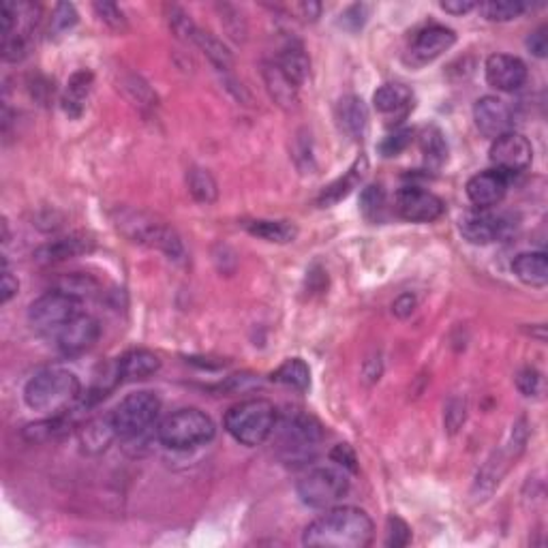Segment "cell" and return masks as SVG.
<instances>
[{
  "label": "cell",
  "instance_id": "38",
  "mask_svg": "<svg viewBox=\"0 0 548 548\" xmlns=\"http://www.w3.org/2000/svg\"><path fill=\"white\" fill-rule=\"evenodd\" d=\"M57 289L63 294L73 295V298L82 300L84 295H90L92 292H95L97 281L90 279V276H86V274H69V276H63V279L58 281Z\"/></svg>",
  "mask_w": 548,
  "mask_h": 548
},
{
  "label": "cell",
  "instance_id": "12",
  "mask_svg": "<svg viewBox=\"0 0 548 548\" xmlns=\"http://www.w3.org/2000/svg\"><path fill=\"white\" fill-rule=\"evenodd\" d=\"M473 120H476L478 131L489 140L501 138L503 133H510L514 127V109L508 101L486 95L480 97L473 106Z\"/></svg>",
  "mask_w": 548,
  "mask_h": 548
},
{
  "label": "cell",
  "instance_id": "32",
  "mask_svg": "<svg viewBox=\"0 0 548 548\" xmlns=\"http://www.w3.org/2000/svg\"><path fill=\"white\" fill-rule=\"evenodd\" d=\"M193 46H197L202 52L206 54V58L217 67L219 71H232L233 67V57L230 52V47L225 46L223 41L217 39L212 33H206V30H197L193 36Z\"/></svg>",
  "mask_w": 548,
  "mask_h": 548
},
{
  "label": "cell",
  "instance_id": "30",
  "mask_svg": "<svg viewBox=\"0 0 548 548\" xmlns=\"http://www.w3.org/2000/svg\"><path fill=\"white\" fill-rule=\"evenodd\" d=\"M420 150L424 163L430 170H439L448 161V141L437 127H424L420 135Z\"/></svg>",
  "mask_w": 548,
  "mask_h": 548
},
{
  "label": "cell",
  "instance_id": "3",
  "mask_svg": "<svg viewBox=\"0 0 548 548\" xmlns=\"http://www.w3.org/2000/svg\"><path fill=\"white\" fill-rule=\"evenodd\" d=\"M116 227L131 240V243L150 246V249H159L170 260L184 262L187 257V249H184L182 238L178 236L174 227L165 223V221L152 217V214L141 211H119L116 217Z\"/></svg>",
  "mask_w": 548,
  "mask_h": 548
},
{
  "label": "cell",
  "instance_id": "35",
  "mask_svg": "<svg viewBox=\"0 0 548 548\" xmlns=\"http://www.w3.org/2000/svg\"><path fill=\"white\" fill-rule=\"evenodd\" d=\"M165 11H168V24H170L171 33H174L178 39L193 43V36H195L197 30H200V26H197V24L191 20V16L187 14V11L176 7V5H168Z\"/></svg>",
  "mask_w": 548,
  "mask_h": 548
},
{
  "label": "cell",
  "instance_id": "2",
  "mask_svg": "<svg viewBox=\"0 0 548 548\" xmlns=\"http://www.w3.org/2000/svg\"><path fill=\"white\" fill-rule=\"evenodd\" d=\"M79 392L82 384L76 373L63 367H47L35 373L24 386V401L33 411L58 416L79 401Z\"/></svg>",
  "mask_w": 548,
  "mask_h": 548
},
{
  "label": "cell",
  "instance_id": "53",
  "mask_svg": "<svg viewBox=\"0 0 548 548\" xmlns=\"http://www.w3.org/2000/svg\"><path fill=\"white\" fill-rule=\"evenodd\" d=\"M292 11H295V14H298L306 22H315L317 17L322 16V5L313 3V0H309V3H295Z\"/></svg>",
  "mask_w": 548,
  "mask_h": 548
},
{
  "label": "cell",
  "instance_id": "52",
  "mask_svg": "<svg viewBox=\"0 0 548 548\" xmlns=\"http://www.w3.org/2000/svg\"><path fill=\"white\" fill-rule=\"evenodd\" d=\"M439 7L446 11V14L463 16V14H470V11L476 9L478 3H473V0H443Z\"/></svg>",
  "mask_w": 548,
  "mask_h": 548
},
{
  "label": "cell",
  "instance_id": "33",
  "mask_svg": "<svg viewBox=\"0 0 548 548\" xmlns=\"http://www.w3.org/2000/svg\"><path fill=\"white\" fill-rule=\"evenodd\" d=\"M187 187L189 193L193 195V200L200 202V204H214L219 197L217 181H214V176L204 168H191L187 171Z\"/></svg>",
  "mask_w": 548,
  "mask_h": 548
},
{
  "label": "cell",
  "instance_id": "15",
  "mask_svg": "<svg viewBox=\"0 0 548 548\" xmlns=\"http://www.w3.org/2000/svg\"><path fill=\"white\" fill-rule=\"evenodd\" d=\"M486 82L500 92H516L527 82V65L510 54H492L484 65Z\"/></svg>",
  "mask_w": 548,
  "mask_h": 548
},
{
  "label": "cell",
  "instance_id": "34",
  "mask_svg": "<svg viewBox=\"0 0 548 548\" xmlns=\"http://www.w3.org/2000/svg\"><path fill=\"white\" fill-rule=\"evenodd\" d=\"M480 16L489 22H512L527 11V5L521 0H486L478 3Z\"/></svg>",
  "mask_w": 548,
  "mask_h": 548
},
{
  "label": "cell",
  "instance_id": "47",
  "mask_svg": "<svg viewBox=\"0 0 548 548\" xmlns=\"http://www.w3.org/2000/svg\"><path fill=\"white\" fill-rule=\"evenodd\" d=\"M368 17V7L367 5H352L349 9H345L341 14V26H345L347 30H352V33H356V30H360L362 26H365Z\"/></svg>",
  "mask_w": 548,
  "mask_h": 548
},
{
  "label": "cell",
  "instance_id": "39",
  "mask_svg": "<svg viewBox=\"0 0 548 548\" xmlns=\"http://www.w3.org/2000/svg\"><path fill=\"white\" fill-rule=\"evenodd\" d=\"M78 24V11L69 3H60L54 9L52 20H49V33L52 35H65L67 30H71Z\"/></svg>",
  "mask_w": 548,
  "mask_h": 548
},
{
  "label": "cell",
  "instance_id": "40",
  "mask_svg": "<svg viewBox=\"0 0 548 548\" xmlns=\"http://www.w3.org/2000/svg\"><path fill=\"white\" fill-rule=\"evenodd\" d=\"M92 9H95V14L98 16V20H101L103 24H108V26L112 28V30H119V33H122V30L129 28L127 17H125V14H122V9L119 7V5H114V3H95V5H92Z\"/></svg>",
  "mask_w": 548,
  "mask_h": 548
},
{
  "label": "cell",
  "instance_id": "7",
  "mask_svg": "<svg viewBox=\"0 0 548 548\" xmlns=\"http://www.w3.org/2000/svg\"><path fill=\"white\" fill-rule=\"evenodd\" d=\"M300 501L309 508L328 510L349 492V476L341 467H313L295 484Z\"/></svg>",
  "mask_w": 548,
  "mask_h": 548
},
{
  "label": "cell",
  "instance_id": "27",
  "mask_svg": "<svg viewBox=\"0 0 548 548\" xmlns=\"http://www.w3.org/2000/svg\"><path fill=\"white\" fill-rule=\"evenodd\" d=\"M92 90V73L90 71H76L67 82L63 95V109L71 119H79L84 114L86 101Z\"/></svg>",
  "mask_w": 548,
  "mask_h": 548
},
{
  "label": "cell",
  "instance_id": "41",
  "mask_svg": "<svg viewBox=\"0 0 548 548\" xmlns=\"http://www.w3.org/2000/svg\"><path fill=\"white\" fill-rule=\"evenodd\" d=\"M219 11H221V22H223L227 33H230L236 41H244L246 22L243 20V14H240L236 7H232V5H219Z\"/></svg>",
  "mask_w": 548,
  "mask_h": 548
},
{
  "label": "cell",
  "instance_id": "46",
  "mask_svg": "<svg viewBox=\"0 0 548 548\" xmlns=\"http://www.w3.org/2000/svg\"><path fill=\"white\" fill-rule=\"evenodd\" d=\"M540 373L535 368H522V371L516 375V388H519L522 397H535L540 392Z\"/></svg>",
  "mask_w": 548,
  "mask_h": 548
},
{
  "label": "cell",
  "instance_id": "31",
  "mask_svg": "<svg viewBox=\"0 0 548 548\" xmlns=\"http://www.w3.org/2000/svg\"><path fill=\"white\" fill-rule=\"evenodd\" d=\"M273 381L298 392H306L311 388V368L303 358H289L273 373Z\"/></svg>",
  "mask_w": 548,
  "mask_h": 548
},
{
  "label": "cell",
  "instance_id": "44",
  "mask_svg": "<svg viewBox=\"0 0 548 548\" xmlns=\"http://www.w3.org/2000/svg\"><path fill=\"white\" fill-rule=\"evenodd\" d=\"M330 460L341 467V470L349 471V473L358 471V457H356L354 448L347 446V443H338V446L332 448Z\"/></svg>",
  "mask_w": 548,
  "mask_h": 548
},
{
  "label": "cell",
  "instance_id": "22",
  "mask_svg": "<svg viewBox=\"0 0 548 548\" xmlns=\"http://www.w3.org/2000/svg\"><path fill=\"white\" fill-rule=\"evenodd\" d=\"M336 120L345 135H349L352 140H362L368 129L367 103L356 95L343 97L336 106Z\"/></svg>",
  "mask_w": 548,
  "mask_h": 548
},
{
  "label": "cell",
  "instance_id": "23",
  "mask_svg": "<svg viewBox=\"0 0 548 548\" xmlns=\"http://www.w3.org/2000/svg\"><path fill=\"white\" fill-rule=\"evenodd\" d=\"M119 433H116L112 414L92 418L90 422H86L79 429V446L86 454H101L106 452Z\"/></svg>",
  "mask_w": 548,
  "mask_h": 548
},
{
  "label": "cell",
  "instance_id": "17",
  "mask_svg": "<svg viewBox=\"0 0 548 548\" xmlns=\"http://www.w3.org/2000/svg\"><path fill=\"white\" fill-rule=\"evenodd\" d=\"M512 176L500 170H486L467 181V197L476 208H492L506 197Z\"/></svg>",
  "mask_w": 548,
  "mask_h": 548
},
{
  "label": "cell",
  "instance_id": "45",
  "mask_svg": "<svg viewBox=\"0 0 548 548\" xmlns=\"http://www.w3.org/2000/svg\"><path fill=\"white\" fill-rule=\"evenodd\" d=\"M26 36H3V58L7 60V63H20V60L26 57Z\"/></svg>",
  "mask_w": 548,
  "mask_h": 548
},
{
  "label": "cell",
  "instance_id": "6",
  "mask_svg": "<svg viewBox=\"0 0 548 548\" xmlns=\"http://www.w3.org/2000/svg\"><path fill=\"white\" fill-rule=\"evenodd\" d=\"M214 433L217 427L211 416L195 408H187L174 411L159 424L157 439L171 450H191L211 441Z\"/></svg>",
  "mask_w": 548,
  "mask_h": 548
},
{
  "label": "cell",
  "instance_id": "49",
  "mask_svg": "<svg viewBox=\"0 0 548 548\" xmlns=\"http://www.w3.org/2000/svg\"><path fill=\"white\" fill-rule=\"evenodd\" d=\"M546 33H548L546 26H540L527 36V49L533 54V57H538V58L546 57V52H548V35Z\"/></svg>",
  "mask_w": 548,
  "mask_h": 548
},
{
  "label": "cell",
  "instance_id": "5",
  "mask_svg": "<svg viewBox=\"0 0 548 548\" xmlns=\"http://www.w3.org/2000/svg\"><path fill=\"white\" fill-rule=\"evenodd\" d=\"M273 433L279 435L281 457L287 463H306V460H311L324 439L322 424L313 416L303 414V411H289L283 418H276Z\"/></svg>",
  "mask_w": 548,
  "mask_h": 548
},
{
  "label": "cell",
  "instance_id": "11",
  "mask_svg": "<svg viewBox=\"0 0 548 548\" xmlns=\"http://www.w3.org/2000/svg\"><path fill=\"white\" fill-rule=\"evenodd\" d=\"M394 208L398 217L411 223H433L446 211L441 197L420 187H403L394 197Z\"/></svg>",
  "mask_w": 548,
  "mask_h": 548
},
{
  "label": "cell",
  "instance_id": "18",
  "mask_svg": "<svg viewBox=\"0 0 548 548\" xmlns=\"http://www.w3.org/2000/svg\"><path fill=\"white\" fill-rule=\"evenodd\" d=\"M95 249V240L86 233H71V236L52 240V243L41 244L35 251V262L39 264H58L65 260H73Z\"/></svg>",
  "mask_w": 548,
  "mask_h": 548
},
{
  "label": "cell",
  "instance_id": "28",
  "mask_svg": "<svg viewBox=\"0 0 548 548\" xmlns=\"http://www.w3.org/2000/svg\"><path fill=\"white\" fill-rule=\"evenodd\" d=\"M244 230L251 233V236L266 240V243H274V244H287L294 243L295 236H298V227L289 221H270V219H255V221H246Z\"/></svg>",
  "mask_w": 548,
  "mask_h": 548
},
{
  "label": "cell",
  "instance_id": "14",
  "mask_svg": "<svg viewBox=\"0 0 548 548\" xmlns=\"http://www.w3.org/2000/svg\"><path fill=\"white\" fill-rule=\"evenodd\" d=\"M459 230L467 243L491 244L506 236L508 223L501 214L491 212V208H476V211H467L460 217Z\"/></svg>",
  "mask_w": 548,
  "mask_h": 548
},
{
  "label": "cell",
  "instance_id": "4",
  "mask_svg": "<svg viewBox=\"0 0 548 548\" xmlns=\"http://www.w3.org/2000/svg\"><path fill=\"white\" fill-rule=\"evenodd\" d=\"M279 411L266 398H249L225 414V430L243 446H260L273 435Z\"/></svg>",
  "mask_w": 548,
  "mask_h": 548
},
{
  "label": "cell",
  "instance_id": "50",
  "mask_svg": "<svg viewBox=\"0 0 548 548\" xmlns=\"http://www.w3.org/2000/svg\"><path fill=\"white\" fill-rule=\"evenodd\" d=\"M416 306H418V298L414 294H401L397 300H394L392 313L398 319H408L411 317V313L416 311Z\"/></svg>",
  "mask_w": 548,
  "mask_h": 548
},
{
  "label": "cell",
  "instance_id": "20",
  "mask_svg": "<svg viewBox=\"0 0 548 548\" xmlns=\"http://www.w3.org/2000/svg\"><path fill=\"white\" fill-rule=\"evenodd\" d=\"M274 63L279 65V69L285 73L295 86H303L311 76L309 54H306L303 41L294 39V36L283 43Z\"/></svg>",
  "mask_w": 548,
  "mask_h": 548
},
{
  "label": "cell",
  "instance_id": "37",
  "mask_svg": "<svg viewBox=\"0 0 548 548\" xmlns=\"http://www.w3.org/2000/svg\"><path fill=\"white\" fill-rule=\"evenodd\" d=\"M292 157L303 174H311V171L315 170V159H313V148H311V133L306 131V129H300L298 135H295Z\"/></svg>",
  "mask_w": 548,
  "mask_h": 548
},
{
  "label": "cell",
  "instance_id": "42",
  "mask_svg": "<svg viewBox=\"0 0 548 548\" xmlns=\"http://www.w3.org/2000/svg\"><path fill=\"white\" fill-rule=\"evenodd\" d=\"M411 542V529L401 516H390L388 519V532H386V546L403 548Z\"/></svg>",
  "mask_w": 548,
  "mask_h": 548
},
{
  "label": "cell",
  "instance_id": "13",
  "mask_svg": "<svg viewBox=\"0 0 548 548\" xmlns=\"http://www.w3.org/2000/svg\"><path fill=\"white\" fill-rule=\"evenodd\" d=\"M457 43V33L452 28L441 26V24H430L418 30L414 41H411L408 52V63L414 67H422L433 63L443 52H448Z\"/></svg>",
  "mask_w": 548,
  "mask_h": 548
},
{
  "label": "cell",
  "instance_id": "29",
  "mask_svg": "<svg viewBox=\"0 0 548 548\" xmlns=\"http://www.w3.org/2000/svg\"><path fill=\"white\" fill-rule=\"evenodd\" d=\"M69 427H71L69 411H65V414L49 416V418H46V420L28 424V427H24L22 437L28 443H43L49 439H57V437L67 433V429Z\"/></svg>",
  "mask_w": 548,
  "mask_h": 548
},
{
  "label": "cell",
  "instance_id": "43",
  "mask_svg": "<svg viewBox=\"0 0 548 548\" xmlns=\"http://www.w3.org/2000/svg\"><path fill=\"white\" fill-rule=\"evenodd\" d=\"M411 140H414V131H411V129H403V131H394L392 135H388V138L384 141H381V146H379L381 155H384V157L401 155L405 148H408L411 144Z\"/></svg>",
  "mask_w": 548,
  "mask_h": 548
},
{
  "label": "cell",
  "instance_id": "10",
  "mask_svg": "<svg viewBox=\"0 0 548 548\" xmlns=\"http://www.w3.org/2000/svg\"><path fill=\"white\" fill-rule=\"evenodd\" d=\"M489 157L492 168L503 171V174L508 176H516L532 165L533 148L525 135L510 131L503 133L501 138L492 140Z\"/></svg>",
  "mask_w": 548,
  "mask_h": 548
},
{
  "label": "cell",
  "instance_id": "8",
  "mask_svg": "<svg viewBox=\"0 0 548 548\" xmlns=\"http://www.w3.org/2000/svg\"><path fill=\"white\" fill-rule=\"evenodd\" d=\"M159 411H161V398L155 392L140 390L129 394L112 411L116 433L125 439L146 433L155 424Z\"/></svg>",
  "mask_w": 548,
  "mask_h": 548
},
{
  "label": "cell",
  "instance_id": "24",
  "mask_svg": "<svg viewBox=\"0 0 548 548\" xmlns=\"http://www.w3.org/2000/svg\"><path fill=\"white\" fill-rule=\"evenodd\" d=\"M367 170H368V161H367V157L362 155V157L356 159L352 168L345 171V176H341V178H338V181L332 182L330 187H326L322 191V195H319L317 204L322 206V208H328V206L338 204V202L345 200V197H347L356 187H358L360 181L367 174Z\"/></svg>",
  "mask_w": 548,
  "mask_h": 548
},
{
  "label": "cell",
  "instance_id": "19",
  "mask_svg": "<svg viewBox=\"0 0 548 548\" xmlns=\"http://www.w3.org/2000/svg\"><path fill=\"white\" fill-rule=\"evenodd\" d=\"M262 78L264 84H266V90L273 101L285 112H292V109H298L300 97H298V86H295L292 79H289L285 73L279 69L276 63H264L262 67Z\"/></svg>",
  "mask_w": 548,
  "mask_h": 548
},
{
  "label": "cell",
  "instance_id": "51",
  "mask_svg": "<svg viewBox=\"0 0 548 548\" xmlns=\"http://www.w3.org/2000/svg\"><path fill=\"white\" fill-rule=\"evenodd\" d=\"M17 289H20V283H17V279L14 274L9 273L7 264H5V270H3V283H0V300H3V305H7L11 298L17 294Z\"/></svg>",
  "mask_w": 548,
  "mask_h": 548
},
{
  "label": "cell",
  "instance_id": "26",
  "mask_svg": "<svg viewBox=\"0 0 548 548\" xmlns=\"http://www.w3.org/2000/svg\"><path fill=\"white\" fill-rule=\"evenodd\" d=\"M512 273L529 287H544L548 283V257L544 251H527V253L516 255Z\"/></svg>",
  "mask_w": 548,
  "mask_h": 548
},
{
  "label": "cell",
  "instance_id": "48",
  "mask_svg": "<svg viewBox=\"0 0 548 548\" xmlns=\"http://www.w3.org/2000/svg\"><path fill=\"white\" fill-rule=\"evenodd\" d=\"M465 401H459V398H452L450 403H448V411H446V427L450 433H457L460 429V424L465 422Z\"/></svg>",
  "mask_w": 548,
  "mask_h": 548
},
{
  "label": "cell",
  "instance_id": "36",
  "mask_svg": "<svg viewBox=\"0 0 548 548\" xmlns=\"http://www.w3.org/2000/svg\"><path fill=\"white\" fill-rule=\"evenodd\" d=\"M386 208V191L381 184H368L360 195V211L367 219L379 221Z\"/></svg>",
  "mask_w": 548,
  "mask_h": 548
},
{
  "label": "cell",
  "instance_id": "25",
  "mask_svg": "<svg viewBox=\"0 0 548 548\" xmlns=\"http://www.w3.org/2000/svg\"><path fill=\"white\" fill-rule=\"evenodd\" d=\"M119 373L122 381H140L148 379L161 368V360L157 354L148 352V349H131L125 356L116 360Z\"/></svg>",
  "mask_w": 548,
  "mask_h": 548
},
{
  "label": "cell",
  "instance_id": "21",
  "mask_svg": "<svg viewBox=\"0 0 548 548\" xmlns=\"http://www.w3.org/2000/svg\"><path fill=\"white\" fill-rule=\"evenodd\" d=\"M373 106L379 114L394 116V119H405L411 108H414V92L405 84H384L375 90Z\"/></svg>",
  "mask_w": 548,
  "mask_h": 548
},
{
  "label": "cell",
  "instance_id": "1",
  "mask_svg": "<svg viewBox=\"0 0 548 548\" xmlns=\"http://www.w3.org/2000/svg\"><path fill=\"white\" fill-rule=\"evenodd\" d=\"M375 525L365 510L332 506L303 533V544L313 548H367L373 542Z\"/></svg>",
  "mask_w": 548,
  "mask_h": 548
},
{
  "label": "cell",
  "instance_id": "9",
  "mask_svg": "<svg viewBox=\"0 0 548 548\" xmlns=\"http://www.w3.org/2000/svg\"><path fill=\"white\" fill-rule=\"evenodd\" d=\"M79 313H82V300L54 289V292L39 295L28 306V322L35 330L43 332V335L57 336L60 328H65Z\"/></svg>",
  "mask_w": 548,
  "mask_h": 548
},
{
  "label": "cell",
  "instance_id": "16",
  "mask_svg": "<svg viewBox=\"0 0 548 548\" xmlns=\"http://www.w3.org/2000/svg\"><path fill=\"white\" fill-rule=\"evenodd\" d=\"M101 336V326L92 315L79 313L76 319H71L65 328H60L57 335V345L65 356H78L88 352Z\"/></svg>",
  "mask_w": 548,
  "mask_h": 548
}]
</instances>
